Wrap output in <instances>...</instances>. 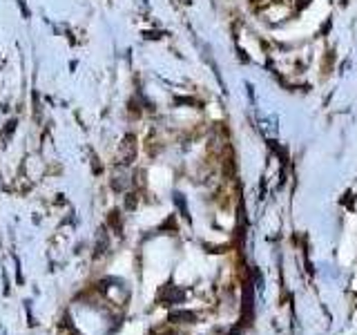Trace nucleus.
<instances>
[{
	"label": "nucleus",
	"instance_id": "obj_1",
	"mask_svg": "<svg viewBox=\"0 0 357 335\" xmlns=\"http://www.w3.org/2000/svg\"><path fill=\"white\" fill-rule=\"evenodd\" d=\"M118 152H121V164L123 166L132 164V159L136 156V136H134V134H127V136L123 138Z\"/></svg>",
	"mask_w": 357,
	"mask_h": 335
},
{
	"label": "nucleus",
	"instance_id": "obj_2",
	"mask_svg": "<svg viewBox=\"0 0 357 335\" xmlns=\"http://www.w3.org/2000/svg\"><path fill=\"white\" fill-rule=\"evenodd\" d=\"M134 197H136V194H127V208H130V210L136 206V199Z\"/></svg>",
	"mask_w": 357,
	"mask_h": 335
}]
</instances>
